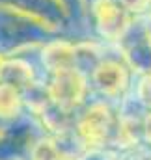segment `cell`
<instances>
[{
	"instance_id": "1",
	"label": "cell",
	"mask_w": 151,
	"mask_h": 160,
	"mask_svg": "<svg viewBox=\"0 0 151 160\" xmlns=\"http://www.w3.org/2000/svg\"><path fill=\"white\" fill-rule=\"evenodd\" d=\"M114 114L108 104L95 102L76 121V134L88 147H105L114 134Z\"/></svg>"
},
{
	"instance_id": "2",
	"label": "cell",
	"mask_w": 151,
	"mask_h": 160,
	"mask_svg": "<svg viewBox=\"0 0 151 160\" xmlns=\"http://www.w3.org/2000/svg\"><path fill=\"white\" fill-rule=\"evenodd\" d=\"M86 89V78L76 67L54 73L50 84L47 86L50 101L65 110H73L84 101Z\"/></svg>"
},
{
	"instance_id": "3",
	"label": "cell",
	"mask_w": 151,
	"mask_h": 160,
	"mask_svg": "<svg viewBox=\"0 0 151 160\" xmlns=\"http://www.w3.org/2000/svg\"><path fill=\"white\" fill-rule=\"evenodd\" d=\"M93 13L97 19L99 32L107 39H119L127 26H129V17L127 9L116 2V0H95L93 4Z\"/></svg>"
},
{
	"instance_id": "4",
	"label": "cell",
	"mask_w": 151,
	"mask_h": 160,
	"mask_svg": "<svg viewBox=\"0 0 151 160\" xmlns=\"http://www.w3.org/2000/svg\"><path fill=\"white\" fill-rule=\"evenodd\" d=\"M91 80L103 95L117 97L127 89L129 73H127V67L123 63L114 62V60H105L93 69Z\"/></svg>"
},
{
	"instance_id": "5",
	"label": "cell",
	"mask_w": 151,
	"mask_h": 160,
	"mask_svg": "<svg viewBox=\"0 0 151 160\" xmlns=\"http://www.w3.org/2000/svg\"><path fill=\"white\" fill-rule=\"evenodd\" d=\"M43 63L52 75L71 69L76 63V48L69 43H52L43 50Z\"/></svg>"
},
{
	"instance_id": "6",
	"label": "cell",
	"mask_w": 151,
	"mask_h": 160,
	"mask_svg": "<svg viewBox=\"0 0 151 160\" xmlns=\"http://www.w3.org/2000/svg\"><path fill=\"white\" fill-rule=\"evenodd\" d=\"M0 82L15 86L19 91H24L34 84V69L23 60H9L4 62L2 73H0Z\"/></svg>"
},
{
	"instance_id": "7",
	"label": "cell",
	"mask_w": 151,
	"mask_h": 160,
	"mask_svg": "<svg viewBox=\"0 0 151 160\" xmlns=\"http://www.w3.org/2000/svg\"><path fill=\"white\" fill-rule=\"evenodd\" d=\"M23 108L21 91L6 82H0V119H13Z\"/></svg>"
},
{
	"instance_id": "8",
	"label": "cell",
	"mask_w": 151,
	"mask_h": 160,
	"mask_svg": "<svg viewBox=\"0 0 151 160\" xmlns=\"http://www.w3.org/2000/svg\"><path fill=\"white\" fill-rule=\"evenodd\" d=\"M30 160H62L54 138H39L30 147Z\"/></svg>"
},
{
	"instance_id": "9",
	"label": "cell",
	"mask_w": 151,
	"mask_h": 160,
	"mask_svg": "<svg viewBox=\"0 0 151 160\" xmlns=\"http://www.w3.org/2000/svg\"><path fill=\"white\" fill-rule=\"evenodd\" d=\"M127 58H129L131 67L134 71H140L144 75H151V41L146 43V45H138L136 48H133L131 54H127Z\"/></svg>"
},
{
	"instance_id": "10",
	"label": "cell",
	"mask_w": 151,
	"mask_h": 160,
	"mask_svg": "<svg viewBox=\"0 0 151 160\" xmlns=\"http://www.w3.org/2000/svg\"><path fill=\"white\" fill-rule=\"evenodd\" d=\"M76 160H117V157L103 147H88Z\"/></svg>"
},
{
	"instance_id": "11",
	"label": "cell",
	"mask_w": 151,
	"mask_h": 160,
	"mask_svg": "<svg viewBox=\"0 0 151 160\" xmlns=\"http://www.w3.org/2000/svg\"><path fill=\"white\" fill-rule=\"evenodd\" d=\"M136 93H138V99L144 106L151 108V75H144L138 88H136Z\"/></svg>"
},
{
	"instance_id": "12",
	"label": "cell",
	"mask_w": 151,
	"mask_h": 160,
	"mask_svg": "<svg viewBox=\"0 0 151 160\" xmlns=\"http://www.w3.org/2000/svg\"><path fill=\"white\" fill-rule=\"evenodd\" d=\"M117 160H151V151L140 147V145H134V147L125 149L123 155L117 157Z\"/></svg>"
},
{
	"instance_id": "13",
	"label": "cell",
	"mask_w": 151,
	"mask_h": 160,
	"mask_svg": "<svg viewBox=\"0 0 151 160\" xmlns=\"http://www.w3.org/2000/svg\"><path fill=\"white\" fill-rule=\"evenodd\" d=\"M119 4L127 11H144L149 4V0H119Z\"/></svg>"
},
{
	"instance_id": "14",
	"label": "cell",
	"mask_w": 151,
	"mask_h": 160,
	"mask_svg": "<svg viewBox=\"0 0 151 160\" xmlns=\"http://www.w3.org/2000/svg\"><path fill=\"white\" fill-rule=\"evenodd\" d=\"M142 136L151 143V112L144 118V121H142Z\"/></svg>"
},
{
	"instance_id": "15",
	"label": "cell",
	"mask_w": 151,
	"mask_h": 160,
	"mask_svg": "<svg viewBox=\"0 0 151 160\" xmlns=\"http://www.w3.org/2000/svg\"><path fill=\"white\" fill-rule=\"evenodd\" d=\"M146 36L151 39V13H149V17H148V21H146Z\"/></svg>"
},
{
	"instance_id": "16",
	"label": "cell",
	"mask_w": 151,
	"mask_h": 160,
	"mask_svg": "<svg viewBox=\"0 0 151 160\" xmlns=\"http://www.w3.org/2000/svg\"><path fill=\"white\" fill-rule=\"evenodd\" d=\"M2 65H4V62H2V58H0V73H2Z\"/></svg>"
}]
</instances>
